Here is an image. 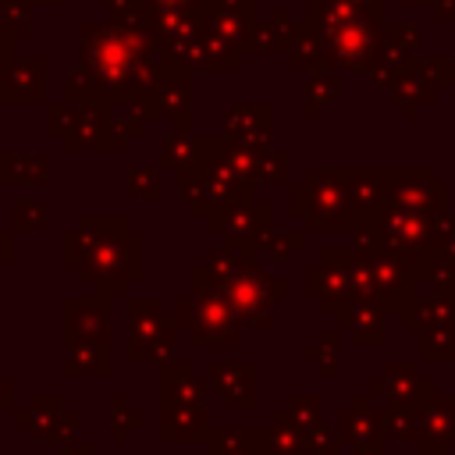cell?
<instances>
[{"instance_id": "1", "label": "cell", "mask_w": 455, "mask_h": 455, "mask_svg": "<svg viewBox=\"0 0 455 455\" xmlns=\"http://www.w3.org/2000/svg\"><path fill=\"white\" fill-rule=\"evenodd\" d=\"M82 57L89 75L107 89H128L142 82L139 68V39L121 28H82Z\"/></svg>"}]
</instances>
